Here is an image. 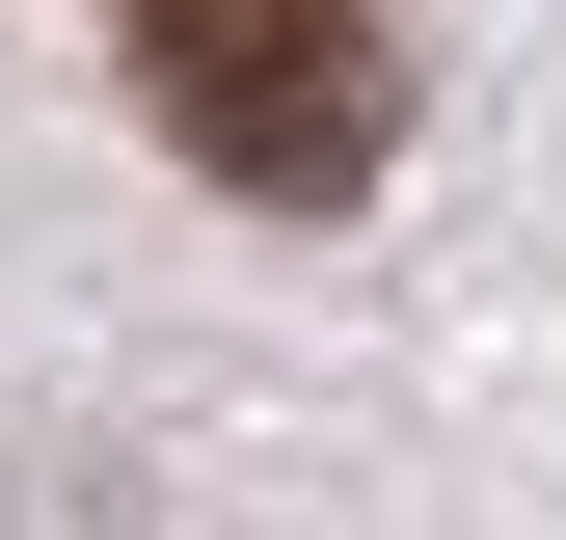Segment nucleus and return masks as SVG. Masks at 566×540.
I'll list each match as a JSON object with an SVG mask.
<instances>
[{
	"label": "nucleus",
	"mask_w": 566,
	"mask_h": 540,
	"mask_svg": "<svg viewBox=\"0 0 566 540\" xmlns=\"http://www.w3.org/2000/svg\"><path fill=\"white\" fill-rule=\"evenodd\" d=\"M108 54H135V108H163L243 217H350V189L405 163V28L378 0H108Z\"/></svg>",
	"instance_id": "1"
}]
</instances>
